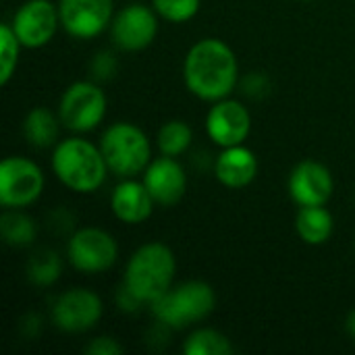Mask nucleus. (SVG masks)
<instances>
[{
  "instance_id": "obj_4",
  "label": "nucleus",
  "mask_w": 355,
  "mask_h": 355,
  "mask_svg": "<svg viewBox=\"0 0 355 355\" xmlns=\"http://www.w3.org/2000/svg\"><path fill=\"white\" fill-rule=\"evenodd\" d=\"M150 310L156 322L171 331H183L206 320L216 310V293L206 281H185L152 302Z\"/></svg>"
},
{
  "instance_id": "obj_10",
  "label": "nucleus",
  "mask_w": 355,
  "mask_h": 355,
  "mask_svg": "<svg viewBox=\"0 0 355 355\" xmlns=\"http://www.w3.org/2000/svg\"><path fill=\"white\" fill-rule=\"evenodd\" d=\"M158 35V12L154 6L133 2L116 10L110 23V37L125 52H139L152 46Z\"/></svg>"
},
{
  "instance_id": "obj_31",
  "label": "nucleus",
  "mask_w": 355,
  "mask_h": 355,
  "mask_svg": "<svg viewBox=\"0 0 355 355\" xmlns=\"http://www.w3.org/2000/svg\"><path fill=\"white\" fill-rule=\"evenodd\" d=\"M304 2H310V0H304Z\"/></svg>"
},
{
  "instance_id": "obj_25",
  "label": "nucleus",
  "mask_w": 355,
  "mask_h": 355,
  "mask_svg": "<svg viewBox=\"0 0 355 355\" xmlns=\"http://www.w3.org/2000/svg\"><path fill=\"white\" fill-rule=\"evenodd\" d=\"M152 6L168 23H187L200 12L202 0H152Z\"/></svg>"
},
{
  "instance_id": "obj_14",
  "label": "nucleus",
  "mask_w": 355,
  "mask_h": 355,
  "mask_svg": "<svg viewBox=\"0 0 355 355\" xmlns=\"http://www.w3.org/2000/svg\"><path fill=\"white\" fill-rule=\"evenodd\" d=\"M335 193V179L327 164L318 160H302L289 175V196L302 206H327Z\"/></svg>"
},
{
  "instance_id": "obj_20",
  "label": "nucleus",
  "mask_w": 355,
  "mask_h": 355,
  "mask_svg": "<svg viewBox=\"0 0 355 355\" xmlns=\"http://www.w3.org/2000/svg\"><path fill=\"white\" fill-rule=\"evenodd\" d=\"M0 235L10 248H29L35 241L37 227L23 210H4L0 216Z\"/></svg>"
},
{
  "instance_id": "obj_1",
  "label": "nucleus",
  "mask_w": 355,
  "mask_h": 355,
  "mask_svg": "<svg viewBox=\"0 0 355 355\" xmlns=\"http://www.w3.org/2000/svg\"><path fill=\"white\" fill-rule=\"evenodd\" d=\"M183 81L204 102L229 98L239 83V62L233 48L218 37L196 42L183 60Z\"/></svg>"
},
{
  "instance_id": "obj_26",
  "label": "nucleus",
  "mask_w": 355,
  "mask_h": 355,
  "mask_svg": "<svg viewBox=\"0 0 355 355\" xmlns=\"http://www.w3.org/2000/svg\"><path fill=\"white\" fill-rule=\"evenodd\" d=\"M116 69H119V62L114 58L112 52H98L89 64V71H92V77L96 81H108L116 75Z\"/></svg>"
},
{
  "instance_id": "obj_13",
  "label": "nucleus",
  "mask_w": 355,
  "mask_h": 355,
  "mask_svg": "<svg viewBox=\"0 0 355 355\" xmlns=\"http://www.w3.org/2000/svg\"><path fill=\"white\" fill-rule=\"evenodd\" d=\"M206 133L218 148L241 146L252 133L250 108L233 98L212 102L206 114Z\"/></svg>"
},
{
  "instance_id": "obj_11",
  "label": "nucleus",
  "mask_w": 355,
  "mask_h": 355,
  "mask_svg": "<svg viewBox=\"0 0 355 355\" xmlns=\"http://www.w3.org/2000/svg\"><path fill=\"white\" fill-rule=\"evenodd\" d=\"M60 27L75 40H94L114 19V0H58Z\"/></svg>"
},
{
  "instance_id": "obj_2",
  "label": "nucleus",
  "mask_w": 355,
  "mask_h": 355,
  "mask_svg": "<svg viewBox=\"0 0 355 355\" xmlns=\"http://www.w3.org/2000/svg\"><path fill=\"white\" fill-rule=\"evenodd\" d=\"M52 173L75 193H96L108 177V164L100 146L79 135L60 139L52 150Z\"/></svg>"
},
{
  "instance_id": "obj_8",
  "label": "nucleus",
  "mask_w": 355,
  "mask_h": 355,
  "mask_svg": "<svg viewBox=\"0 0 355 355\" xmlns=\"http://www.w3.org/2000/svg\"><path fill=\"white\" fill-rule=\"evenodd\" d=\"M67 260L81 275H102L119 260L116 239L100 227H83L67 241Z\"/></svg>"
},
{
  "instance_id": "obj_3",
  "label": "nucleus",
  "mask_w": 355,
  "mask_h": 355,
  "mask_svg": "<svg viewBox=\"0 0 355 355\" xmlns=\"http://www.w3.org/2000/svg\"><path fill=\"white\" fill-rule=\"evenodd\" d=\"M177 275V258L173 250L162 241H150L139 245L127 260L123 285L146 306L164 295Z\"/></svg>"
},
{
  "instance_id": "obj_7",
  "label": "nucleus",
  "mask_w": 355,
  "mask_h": 355,
  "mask_svg": "<svg viewBox=\"0 0 355 355\" xmlns=\"http://www.w3.org/2000/svg\"><path fill=\"white\" fill-rule=\"evenodd\" d=\"M108 110L104 89L96 81L71 83L58 102V116L62 127L73 133H89L100 127Z\"/></svg>"
},
{
  "instance_id": "obj_21",
  "label": "nucleus",
  "mask_w": 355,
  "mask_h": 355,
  "mask_svg": "<svg viewBox=\"0 0 355 355\" xmlns=\"http://www.w3.org/2000/svg\"><path fill=\"white\" fill-rule=\"evenodd\" d=\"M25 275L35 287H52L62 275V258L54 250H37L29 256Z\"/></svg>"
},
{
  "instance_id": "obj_24",
  "label": "nucleus",
  "mask_w": 355,
  "mask_h": 355,
  "mask_svg": "<svg viewBox=\"0 0 355 355\" xmlns=\"http://www.w3.org/2000/svg\"><path fill=\"white\" fill-rule=\"evenodd\" d=\"M21 48L23 44L19 42L15 29L10 23H2L0 25V83L8 85L10 79L17 73L19 67V58H21Z\"/></svg>"
},
{
  "instance_id": "obj_12",
  "label": "nucleus",
  "mask_w": 355,
  "mask_h": 355,
  "mask_svg": "<svg viewBox=\"0 0 355 355\" xmlns=\"http://www.w3.org/2000/svg\"><path fill=\"white\" fill-rule=\"evenodd\" d=\"M23 48L37 50L52 42L60 27L58 4L52 0H25L10 21Z\"/></svg>"
},
{
  "instance_id": "obj_23",
  "label": "nucleus",
  "mask_w": 355,
  "mask_h": 355,
  "mask_svg": "<svg viewBox=\"0 0 355 355\" xmlns=\"http://www.w3.org/2000/svg\"><path fill=\"white\" fill-rule=\"evenodd\" d=\"M233 352L235 347L229 337L216 329H198L183 343L185 355H231Z\"/></svg>"
},
{
  "instance_id": "obj_18",
  "label": "nucleus",
  "mask_w": 355,
  "mask_h": 355,
  "mask_svg": "<svg viewBox=\"0 0 355 355\" xmlns=\"http://www.w3.org/2000/svg\"><path fill=\"white\" fill-rule=\"evenodd\" d=\"M60 116L48 110L46 106L31 108L23 119V135L31 148L46 150L58 144L60 135Z\"/></svg>"
},
{
  "instance_id": "obj_9",
  "label": "nucleus",
  "mask_w": 355,
  "mask_h": 355,
  "mask_svg": "<svg viewBox=\"0 0 355 355\" xmlns=\"http://www.w3.org/2000/svg\"><path fill=\"white\" fill-rule=\"evenodd\" d=\"M52 322L58 331L69 333V335H79L92 331L102 314H104V304L102 297L83 287H73L62 291L54 302H52Z\"/></svg>"
},
{
  "instance_id": "obj_29",
  "label": "nucleus",
  "mask_w": 355,
  "mask_h": 355,
  "mask_svg": "<svg viewBox=\"0 0 355 355\" xmlns=\"http://www.w3.org/2000/svg\"><path fill=\"white\" fill-rule=\"evenodd\" d=\"M116 306L123 310V312H127V314H133V312H139L146 304L141 302V300H137L125 285H121V289H119V293H116Z\"/></svg>"
},
{
  "instance_id": "obj_5",
  "label": "nucleus",
  "mask_w": 355,
  "mask_h": 355,
  "mask_svg": "<svg viewBox=\"0 0 355 355\" xmlns=\"http://www.w3.org/2000/svg\"><path fill=\"white\" fill-rule=\"evenodd\" d=\"M100 150L108 164V171L121 179L144 175L152 158V144L144 129L129 121L112 123L104 129Z\"/></svg>"
},
{
  "instance_id": "obj_6",
  "label": "nucleus",
  "mask_w": 355,
  "mask_h": 355,
  "mask_svg": "<svg viewBox=\"0 0 355 355\" xmlns=\"http://www.w3.org/2000/svg\"><path fill=\"white\" fill-rule=\"evenodd\" d=\"M46 177L37 162L27 156H6L0 162V206L25 210L44 193Z\"/></svg>"
},
{
  "instance_id": "obj_16",
  "label": "nucleus",
  "mask_w": 355,
  "mask_h": 355,
  "mask_svg": "<svg viewBox=\"0 0 355 355\" xmlns=\"http://www.w3.org/2000/svg\"><path fill=\"white\" fill-rule=\"evenodd\" d=\"M156 202L144 181L123 179L110 193V210L125 225H141L154 214Z\"/></svg>"
},
{
  "instance_id": "obj_30",
  "label": "nucleus",
  "mask_w": 355,
  "mask_h": 355,
  "mask_svg": "<svg viewBox=\"0 0 355 355\" xmlns=\"http://www.w3.org/2000/svg\"><path fill=\"white\" fill-rule=\"evenodd\" d=\"M345 327H347V333H349V335L355 339V310L349 312V316H347V324H345Z\"/></svg>"
},
{
  "instance_id": "obj_19",
  "label": "nucleus",
  "mask_w": 355,
  "mask_h": 355,
  "mask_svg": "<svg viewBox=\"0 0 355 355\" xmlns=\"http://www.w3.org/2000/svg\"><path fill=\"white\" fill-rule=\"evenodd\" d=\"M295 231L308 245H322L335 233V216L327 206H302L295 216Z\"/></svg>"
},
{
  "instance_id": "obj_17",
  "label": "nucleus",
  "mask_w": 355,
  "mask_h": 355,
  "mask_svg": "<svg viewBox=\"0 0 355 355\" xmlns=\"http://www.w3.org/2000/svg\"><path fill=\"white\" fill-rule=\"evenodd\" d=\"M258 158L254 150L241 146L223 148L214 160V177L227 189H243L252 185L258 177Z\"/></svg>"
},
{
  "instance_id": "obj_28",
  "label": "nucleus",
  "mask_w": 355,
  "mask_h": 355,
  "mask_svg": "<svg viewBox=\"0 0 355 355\" xmlns=\"http://www.w3.org/2000/svg\"><path fill=\"white\" fill-rule=\"evenodd\" d=\"M268 87H270V83H268V77L266 75H262V73H250L245 79H243V92H245V96H250V98H264L266 94H268Z\"/></svg>"
},
{
  "instance_id": "obj_22",
  "label": "nucleus",
  "mask_w": 355,
  "mask_h": 355,
  "mask_svg": "<svg viewBox=\"0 0 355 355\" xmlns=\"http://www.w3.org/2000/svg\"><path fill=\"white\" fill-rule=\"evenodd\" d=\"M156 144H158V150H160L162 156L179 158V156H183L191 148V144H193V131L181 119L166 121L158 129Z\"/></svg>"
},
{
  "instance_id": "obj_27",
  "label": "nucleus",
  "mask_w": 355,
  "mask_h": 355,
  "mask_svg": "<svg viewBox=\"0 0 355 355\" xmlns=\"http://www.w3.org/2000/svg\"><path fill=\"white\" fill-rule=\"evenodd\" d=\"M125 352V347L110 335H100L96 339H92L85 347V354L89 355H121Z\"/></svg>"
},
{
  "instance_id": "obj_15",
  "label": "nucleus",
  "mask_w": 355,
  "mask_h": 355,
  "mask_svg": "<svg viewBox=\"0 0 355 355\" xmlns=\"http://www.w3.org/2000/svg\"><path fill=\"white\" fill-rule=\"evenodd\" d=\"M144 185L148 187L150 196L154 198L156 206L173 208L177 206L187 191V173L179 158L173 156H158L154 158L141 175Z\"/></svg>"
}]
</instances>
